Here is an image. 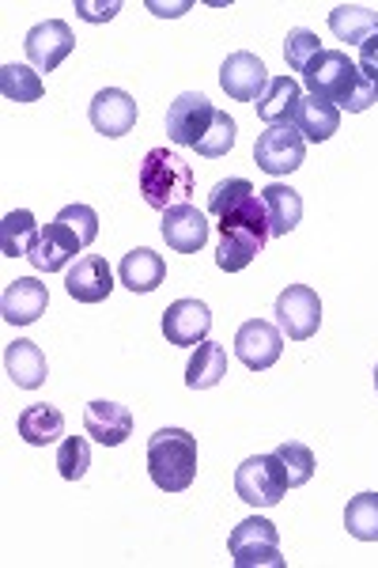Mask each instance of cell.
Instances as JSON below:
<instances>
[{
    "mask_svg": "<svg viewBox=\"0 0 378 568\" xmlns=\"http://www.w3.org/2000/svg\"><path fill=\"white\" fill-rule=\"evenodd\" d=\"M147 474L163 493H186L197 478V436L186 428H160L147 439Z\"/></svg>",
    "mask_w": 378,
    "mask_h": 568,
    "instance_id": "obj_1",
    "label": "cell"
},
{
    "mask_svg": "<svg viewBox=\"0 0 378 568\" xmlns=\"http://www.w3.org/2000/svg\"><path fill=\"white\" fill-rule=\"evenodd\" d=\"M136 186H141V194H144V205L167 213V209L182 205V201H190V194H193V168H190L186 160H182L178 152L152 149L141 160V171H136Z\"/></svg>",
    "mask_w": 378,
    "mask_h": 568,
    "instance_id": "obj_2",
    "label": "cell"
},
{
    "mask_svg": "<svg viewBox=\"0 0 378 568\" xmlns=\"http://www.w3.org/2000/svg\"><path fill=\"white\" fill-rule=\"evenodd\" d=\"M303 84H307L315 99H326L337 110H348L359 84V65L345 50H321L307 65V72H303Z\"/></svg>",
    "mask_w": 378,
    "mask_h": 568,
    "instance_id": "obj_3",
    "label": "cell"
},
{
    "mask_svg": "<svg viewBox=\"0 0 378 568\" xmlns=\"http://www.w3.org/2000/svg\"><path fill=\"white\" fill-rule=\"evenodd\" d=\"M227 549H232L235 568H284L280 557V535H276V524L262 516L243 519L232 538H227Z\"/></svg>",
    "mask_w": 378,
    "mask_h": 568,
    "instance_id": "obj_4",
    "label": "cell"
},
{
    "mask_svg": "<svg viewBox=\"0 0 378 568\" xmlns=\"http://www.w3.org/2000/svg\"><path fill=\"white\" fill-rule=\"evenodd\" d=\"M235 493H238V500H246L251 508H276V504L284 500V493H288L280 459H276V455H251V459L235 470Z\"/></svg>",
    "mask_w": 378,
    "mask_h": 568,
    "instance_id": "obj_5",
    "label": "cell"
},
{
    "mask_svg": "<svg viewBox=\"0 0 378 568\" xmlns=\"http://www.w3.org/2000/svg\"><path fill=\"white\" fill-rule=\"evenodd\" d=\"M276 326L288 342H310L321 326V300L310 284H288L276 296Z\"/></svg>",
    "mask_w": 378,
    "mask_h": 568,
    "instance_id": "obj_6",
    "label": "cell"
},
{
    "mask_svg": "<svg viewBox=\"0 0 378 568\" xmlns=\"http://www.w3.org/2000/svg\"><path fill=\"white\" fill-rule=\"evenodd\" d=\"M303 155H307V141H303V133L295 125H269L254 144V163L273 179L299 171Z\"/></svg>",
    "mask_w": 378,
    "mask_h": 568,
    "instance_id": "obj_7",
    "label": "cell"
},
{
    "mask_svg": "<svg viewBox=\"0 0 378 568\" xmlns=\"http://www.w3.org/2000/svg\"><path fill=\"white\" fill-rule=\"evenodd\" d=\"M212 118H216V106H212L201 91H186V95L174 99L167 110V136L178 149H197V144L205 141Z\"/></svg>",
    "mask_w": 378,
    "mask_h": 568,
    "instance_id": "obj_8",
    "label": "cell"
},
{
    "mask_svg": "<svg viewBox=\"0 0 378 568\" xmlns=\"http://www.w3.org/2000/svg\"><path fill=\"white\" fill-rule=\"evenodd\" d=\"M23 50H27L31 69L53 72V69H61L64 61H69V53L76 50V39H72V27L64 20H45V23L27 31Z\"/></svg>",
    "mask_w": 378,
    "mask_h": 568,
    "instance_id": "obj_9",
    "label": "cell"
},
{
    "mask_svg": "<svg viewBox=\"0 0 378 568\" xmlns=\"http://www.w3.org/2000/svg\"><path fill=\"white\" fill-rule=\"evenodd\" d=\"M284 353V334L280 326L265 323V318H251V323L238 326L235 334V356L251 372H269Z\"/></svg>",
    "mask_w": 378,
    "mask_h": 568,
    "instance_id": "obj_10",
    "label": "cell"
},
{
    "mask_svg": "<svg viewBox=\"0 0 378 568\" xmlns=\"http://www.w3.org/2000/svg\"><path fill=\"white\" fill-rule=\"evenodd\" d=\"M219 88L227 91V99L235 103H257L269 88V72H265L262 58L251 50H238L219 65Z\"/></svg>",
    "mask_w": 378,
    "mask_h": 568,
    "instance_id": "obj_11",
    "label": "cell"
},
{
    "mask_svg": "<svg viewBox=\"0 0 378 568\" xmlns=\"http://www.w3.org/2000/svg\"><path fill=\"white\" fill-rule=\"evenodd\" d=\"M208 329H212V311L201 300H174V304L163 311V337L171 345H201L208 342Z\"/></svg>",
    "mask_w": 378,
    "mask_h": 568,
    "instance_id": "obj_12",
    "label": "cell"
},
{
    "mask_svg": "<svg viewBox=\"0 0 378 568\" xmlns=\"http://www.w3.org/2000/svg\"><path fill=\"white\" fill-rule=\"evenodd\" d=\"M163 240H167L171 251L178 254H197L201 246L208 243V216L201 213L197 205H190V201H182V205H174L163 213Z\"/></svg>",
    "mask_w": 378,
    "mask_h": 568,
    "instance_id": "obj_13",
    "label": "cell"
},
{
    "mask_svg": "<svg viewBox=\"0 0 378 568\" xmlns=\"http://www.w3.org/2000/svg\"><path fill=\"white\" fill-rule=\"evenodd\" d=\"M88 118H91V125H95V133L125 136L136 125V99L122 88H103L91 99Z\"/></svg>",
    "mask_w": 378,
    "mask_h": 568,
    "instance_id": "obj_14",
    "label": "cell"
},
{
    "mask_svg": "<svg viewBox=\"0 0 378 568\" xmlns=\"http://www.w3.org/2000/svg\"><path fill=\"white\" fill-rule=\"evenodd\" d=\"M64 288L76 304H103V300L114 292V270L106 265V258L99 254H84L64 277Z\"/></svg>",
    "mask_w": 378,
    "mask_h": 568,
    "instance_id": "obj_15",
    "label": "cell"
},
{
    "mask_svg": "<svg viewBox=\"0 0 378 568\" xmlns=\"http://www.w3.org/2000/svg\"><path fill=\"white\" fill-rule=\"evenodd\" d=\"M45 304H50V292H45L42 281L34 277H16L0 296V315L12 326H31L39 323V315H45Z\"/></svg>",
    "mask_w": 378,
    "mask_h": 568,
    "instance_id": "obj_16",
    "label": "cell"
},
{
    "mask_svg": "<svg viewBox=\"0 0 378 568\" xmlns=\"http://www.w3.org/2000/svg\"><path fill=\"white\" fill-rule=\"evenodd\" d=\"M84 251V243L76 240V235L69 232L64 224H45L42 232H39V243L31 246V254H27V262L34 265L39 273H58V270H64L76 254Z\"/></svg>",
    "mask_w": 378,
    "mask_h": 568,
    "instance_id": "obj_17",
    "label": "cell"
},
{
    "mask_svg": "<svg viewBox=\"0 0 378 568\" xmlns=\"http://www.w3.org/2000/svg\"><path fill=\"white\" fill-rule=\"evenodd\" d=\"M84 428L88 436L95 439V444L103 447H118L125 444L129 436H133V414H129V406H122V402H91V406L84 409Z\"/></svg>",
    "mask_w": 378,
    "mask_h": 568,
    "instance_id": "obj_18",
    "label": "cell"
},
{
    "mask_svg": "<svg viewBox=\"0 0 378 568\" xmlns=\"http://www.w3.org/2000/svg\"><path fill=\"white\" fill-rule=\"evenodd\" d=\"M265 243H269V235L254 232V227H219L216 265L224 273H243L265 251Z\"/></svg>",
    "mask_w": 378,
    "mask_h": 568,
    "instance_id": "obj_19",
    "label": "cell"
},
{
    "mask_svg": "<svg viewBox=\"0 0 378 568\" xmlns=\"http://www.w3.org/2000/svg\"><path fill=\"white\" fill-rule=\"evenodd\" d=\"M4 368H8V379L20 390H39L45 383V375H50L45 353L34 342H27V337H16L4 349Z\"/></svg>",
    "mask_w": 378,
    "mask_h": 568,
    "instance_id": "obj_20",
    "label": "cell"
},
{
    "mask_svg": "<svg viewBox=\"0 0 378 568\" xmlns=\"http://www.w3.org/2000/svg\"><path fill=\"white\" fill-rule=\"evenodd\" d=\"M299 103H303V88L299 80L292 77H273L265 95L257 99V118L265 125H295V114H299Z\"/></svg>",
    "mask_w": 378,
    "mask_h": 568,
    "instance_id": "obj_21",
    "label": "cell"
},
{
    "mask_svg": "<svg viewBox=\"0 0 378 568\" xmlns=\"http://www.w3.org/2000/svg\"><path fill=\"white\" fill-rule=\"evenodd\" d=\"M262 201H265V213H269V235L280 240V235H292L303 220V197L299 190L284 186V182H269L262 190Z\"/></svg>",
    "mask_w": 378,
    "mask_h": 568,
    "instance_id": "obj_22",
    "label": "cell"
},
{
    "mask_svg": "<svg viewBox=\"0 0 378 568\" xmlns=\"http://www.w3.org/2000/svg\"><path fill=\"white\" fill-rule=\"evenodd\" d=\"M163 277H167V262L155 251H147V246L129 251L122 265H118V281H122L129 292H155L163 284Z\"/></svg>",
    "mask_w": 378,
    "mask_h": 568,
    "instance_id": "obj_23",
    "label": "cell"
},
{
    "mask_svg": "<svg viewBox=\"0 0 378 568\" xmlns=\"http://www.w3.org/2000/svg\"><path fill=\"white\" fill-rule=\"evenodd\" d=\"M329 31L337 34V42L364 45L367 39L378 34V12L367 4H337L329 12Z\"/></svg>",
    "mask_w": 378,
    "mask_h": 568,
    "instance_id": "obj_24",
    "label": "cell"
},
{
    "mask_svg": "<svg viewBox=\"0 0 378 568\" xmlns=\"http://www.w3.org/2000/svg\"><path fill=\"white\" fill-rule=\"evenodd\" d=\"M295 130H299L303 141H310V144L329 141V136L340 130V110L334 103H326V99L303 95L299 114H295Z\"/></svg>",
    "mask_w": 378,
    "mask_h": 568,
    "instance_id": "obj_25",
    "label": "cell"
},
{
    "mask_svg": "<svg viewBox=\"0 0 378 568\" xmlns=\"http://www.w3.org/2000/svg\"><path fill=\"white\" fill-rule=\"evenodd\" d=\"M39 232L42 227L34 224V213L31 209H12L0 220V254L4 258H27L31 246L39 243Z\"/></svg>",
    "mask_w": 378,
    "mask_h": 568,
    "instance_id": "obj_26",
    "label": "cell"
},
{
    "mask_svg": "<svg viewBox=\"0 0 378 568\" xmlns=\"http://www.w3.org/2000/svg\"><path fill=\"white\" fill-rule=\"evenodd\" d=\"M227 375V349L216 342H201L197 353L186 364V387L190 390H212Z\"/></svg>",
    "mask_w": 378,
    "mask_h": 568,
    "instance_id": "obj_27",
    "label": "cell"
},
{
    "mask_svg": "<svg viewBox=\"0 0 378 568\" xmlns=\"http://www.w3.org/2000/svg\"><path fill=\"white\" fill-rule=\"evenodd\" d=\"M16 425H20V436L31 447H50L64 436V414L58 406H45V402H39V406H27Z\"/></svg>",
    "mask_w": 378,
    "mask_h": 568,
    "instance_id": "obj_28",
    "label": "cell"
},
{
    "mask_svg": "<svg viewBox=\"0 0 378 568\" xmlns=\"http://www.w3.org/2000/svg\"><path fill=\"white\" fill-rule=\"evenodd\" d=\"M0 95L8 103H39L45 95V84L39 69L31 65H0Z\"/></svg>",
    "mask_w": 378,
    "mask_h": 568,
    "instance_id": "obj_29",
    "label": "cell"
},
{
    "mask_svg": "<svg viewBox=\"0 0 378 568\" xmlns=\"http://www.w3.org/2000/svg\"><path fill=\"white\" fill-rule=\"evenodd\" d=\"M273 455L280 459V470H284L288 489H299V485H307L310 478H315V452H310L307 444H299V439H284Z\"/></svg>",
    "mask_w": 378,
    "mask_h": 568,
    "instance_id": "obj_30",
    "label": "cell"
},
{
    "mask_svg": "<svg viewBox=\"0 0 378 568\" xmlns=\"http://www.w3.org/2000/svg\"><path fill=\"white\" fill-rule=\"evenodd\" d=\"M345 527L356 542H378V493H359L348 500Z\"/></svg>",
    "mask_w": 378,
    "mask_h": 568,
    "instance_id": "obj_31",
    "label": "cell"
},
{
    "mask_svg": "<svg viewBox=\"0 0 378 568\" xmlns=\"http://www.w3.org/2000/svg\"><path fill=\"white\" fill-rule=\"evenodd\" d=\"M235 133H238L235 118L227 114V110H216V118H212L205 141L197 144V155H205V160H219V155H227V152L235 149Z\"/></svg>",
    "mask_w": 378,
    "mask_h": 568,
    "instance_id": "obj_32",
    "label": "cell"
},
{
    "mask_svg": "<svg viewBox=\"0 0 378 568\" xmlns=\"http://www.w3.org/2000/svg\"><path fill=\"white\" fill-rule=\"evenodd\" d=\"M321 53V42L315 31H307V27H295L288 31V39H284V58H288V69L292 72H307V65Z\"/></svg>",
    "mask_w": 378,
    "mask_h": 568,
    "instance_id": "obj_33",
    "label": "cell"
},
{
    "mask_svg": "<svg viewBox=\"0 0 378 568\" xmlns=\"http://www.w3.org/2000/svg\"><path fill=\"white\" fill-rule=\"evenodd\" d=\"M88 466H91V447H88V439H84V436L61 439V447H58V470H61V478H64V481H80V478L88 474Z\"/></svg>",
    "mask_w": 378,
    "mask_h": 568,
    "instance_id": "obj_34",
    "label": "cell"
},
{
    "mask_svg": "<svg viewBox=\"0 0 378 568\" xmlns=\"http://www.w3.org/2000/svg\"><path fill=\"white\" fill-rule=\"evenodd\" d=\"M58 224L69 227V232L76 235L84 246H91L99 240V213L91 205H64L58 213Z\"/></svg>",
    "mask_w": 378,
    "mask_h": 568,
    "instance_id": "obj_35",
    "label": "cell"
},
{
    "mask_svg": "<svg viewBox=\"0 0 378 568\" xmlns=\"http://www.w3.org/2000/svg\"><path fill=\"white\" fill-rule=\"evenodd\" d=\"M76 12H80V20H88V23H106L122 12V0H110V4H88V0H76Z\"/></svg>",
    "mask_w": 378,
    "mask_h": 568,
    "instance_id": "obj_36",
    "label": "cell"
},
{
    "mask_svg": "<svg viewBox=\"0 0 378 568\" xmlns=\"http://www.w3.org/2000/svg\"><path fill=\"white\" fill-rule=\"evenodd\" d=\"M356 65H359V72H364L367 80H375V84H378V34L359 45V61H356Z\"/></svg>",
    "mask_w": 378,
    "mask_h": 568,
    "instance_id": "obj_37",
    "label": "cell"
},
{
    "mask_svg": "<svg viewBox=\"0 0 378 568\" xmlns=\"http://www.w3.org/2000/svg\"><path fill=\"white\" fill-rule=\"evenodd\" d=\"M147 8H152L155 16H182L190 8V0H182V4H155V0H152Z\"/></svg>",
    "mask_w": 378,
    "mask_h": 568,
    "instance_id": "obj_38",
    "label": "cell"
},
{
    "mask_svg": "<svg viewBox=\"0 0 378 568\" xmlns=\"http://www.w3.org/2000/svg\"><path fill=\"white\" fill-rule=\"evenodd\" d=\"M375 390H378V368H375Z\"/></svg>",
    "mask_w": 378,
    "mask_h": 568,
    "instance_id": "obj_39",
    "label": "cell"
}]
</instances>
